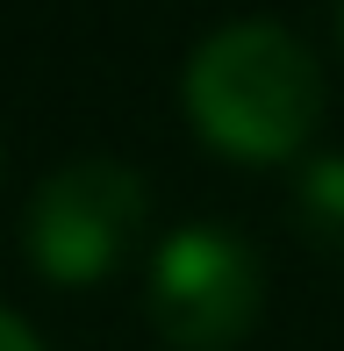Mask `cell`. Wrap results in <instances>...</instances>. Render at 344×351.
Instances as JSON below:
<instances>
[{"mask_svg": "<svg viewBox=\"0 0 344 351\" xmlns=\"http://www.w3.org/2000/svg\"><path fill=\"white\" fill-rule=\"evenodd\" d=\"M186 115L237 165H280L323 122V65L280 22H230L186 65Z\"/></svg>", "mask_w": 344, "mask_h": 351, "instance_id": "1", "label": "cell"}, {"mask_svg": "<svg viewBox=\"0 0 344 351\" xmlns=\"http://www.w3.org/2000/svg\"><path fill=\"white\" fill-rule=\"evenodd\" d=\"M144 230V180L122 158H72L29 201V265L58 287L122 273Z\"/></svg>", "mask_w": 344, "mask_h": 351, "instance_id": "2", "label": "cell"}, {"mask_svg": "<svg viewBox=\"0 0 344 351\" xmlns=\"http://www.w3.org/2000/svg\"><path fill=\"white\" fill-rule=\"evenodd\" d=\"M258 258L230 230H172L151 258V323L172 351H237L258 323Z\"/></svg>", "mask_w": 344, "mask_h": 351, "instance_id": "3", "label": "cell"}, {"mask_svg": "<svg viewBox=\"0 0 344 351\" xmlns=\"http://www.w3.org/2000/svg\"><path fill=\"white\" fill-rule=\"evenodd\" d=\"M302 222L330 244H344V158H316L302 172Z\"/></svg>", "mask_w": 344, "mask_h": 351, "instance_id": "4", "label": "cell"}, {"mask_svg": "<svg viewBox=\"0 0 344 351\" xmlns=\"http://www.w3.org/2000/svg\"><path fill=\"white\" fill-rule=\"evenodd\" d=\"M0 351H43V344H36V330H29L14 308H0Z\"/></svg>", "mask_w": 344, "mask_h": 351, "instance_id": "5", "label": "cell"}]
</instances>
